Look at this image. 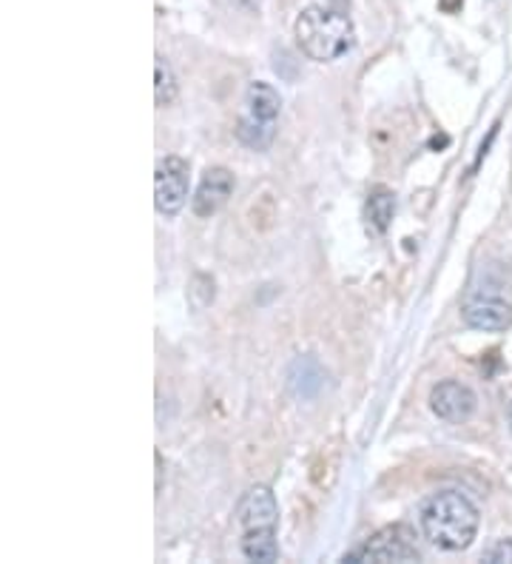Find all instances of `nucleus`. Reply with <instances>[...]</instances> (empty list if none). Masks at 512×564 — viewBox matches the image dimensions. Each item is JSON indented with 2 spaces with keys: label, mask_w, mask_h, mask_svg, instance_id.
<instances>
[{
  "label": "nucleus",
  "mask_w": 512,
  "mask_h": 564,
  "mask_svg": "<svg viewBox=\"0 0 512 564\" xmlns=\"http://www.w3.org/2000/svg\"><path fill=\"white\" fill-rule=\"evenodd\" d=\"M154 100L157 106H171L177 100V77L163 55L154 57Z\"/></svg>",
  "instance_id": "12"
},
{
  "label": "nucleus",
  "mask_w": 512,
  "mask_h": 564,
  "mask_svg": "<svg viewBox=\"0 0 512 564\" xmlns=\"http://www.w3.org/2000/svg\"><path fill=\"white\" fill-rule=\"evenodd\" d=\"M237 3H242L246 9H260L262 0H237Z\"/></svg>",
  "instance_id": "14"
},
{
  "label": "nucleus",
  "mask_w": 512,
  "mask_h": 564,
  "mask_svg": "<svg viewBox=\"0 0 512 564\" xmlns=\"http://www.w3.org/2000/svg\"><path fill=\"white\" fill-rule=\"evenodd\" d=\"M510 431H512V405H510Z\"/></svg>",
  "instance_id": "15"
},
{
  "label": "nucleus",
  "mask_w": 512,
  "mask_h": 564,
  "mask_svg": "<svg viewBox=\"0 0 512 564\" xmlns=\"http://www.w3.org/2000/svg\"><path fill=\"white\" fill-rule=\"evenodd\" d=\"M231 194H233V174L228 172L226 165H211V169L203 174V180H199L197 192H194L192 212L197 214L199 220L214 217L219 208L226 206Z\"/></svg>",
  "instance_id": "9"
},
{
  "label": "nucleus",
  "mask_w": 512,
  "mask_h": 564,
  "mask_svg": "<svg viewBox=\"0 0 512 564\" xmlns=\"http://www.w3.org/2000/svg\"><path fill=\"white\" fill-rule=\"evenodd\" d=\"M188 160L168 154L154 169V206L165 217H177L188 203Z\"/></svg>",
  "instance_id": "6"
},
{
  "label": "nucleus",
  "mask_w": 512,
  "mask_h": 564,
  "mask_svg": "<svg viewBox=\"0 0 512 564\" xmlns=\"http://www.w3.org/2000/svg\"><path fill=\"white\" fill-rule=\"evenodd\" d=\"M294 35L302 55L316 63L339 61L341 55H348L356 43V29L350 14L339 12L334 7H322V3L302 9L299 18H296Z\"/></svg>",
  "instance_id": "3"
},
{
  "label": "nucleus",
  "mask_w": 512,
  "mask_h": 564,
  "mask_svg": "<svg viewBox=\"0 0 512 564\" xmlns=\"http://www.w3.org/2000/svg\"><path fill=\"white\" fill-rule=\"evenodd\" d=\"M396 214V197L393 192L384 186H375L368 194V203H364V217H368V228L373 235H384Z\"/></svg>",
  "instance_id": "11"
},
{
  "label": "nucleus",
  "mask_w": 512,
  "mask_h": 564,
  "mask_svg": "<svg viewBox=\"0 0 512 564\" xmlns=\"http://www.w3.org/2000/svg\"><path fill=\"white\" fill-rule=\"evenodd\" d=\"M431 408L438 420L450 422V425H461L476 411V393L458 379H444L431 391Z\"/></svg>",
  "instance_id": "7"
},
{
  "label": "nucleus",
  "mask_w": 512,
  "mask_h": 564,
  "mask_svg": "<svg viewBox=\"0 0 512 564\" xmlns=\"http://www.w3.org/2000/svg\"><path fill=\"white\" fill-rule=\"evenodd\" d=\"M345 562L410 564L422 562V553H418L413 528H407V524H390V528H382L379 533H373L364 544H359L356 551H350L348 556H345Z\"/></svg>",
  "instance_id": "5"
},
{
  "label": "nucleus",
  "mask_w": 512,
  "mask_h": 564,
  "mask_svg": "<svg viewBox=\"0 0 512 564\" xmlns=\"http://www.w3.org/2000/svg\"><path fill=\"white\" fill-rule=\"evenodd\" d=\"M239 547L248 562L273 564L280 558L276 524H280V505L268 485H251L237 505Z\"/></svg>",
  "instance_id": "2"
},
{
  "label": "nucleus",
  "mask_w": 512,
  "mask_h": 564,
  "mask_svg": "<svg viewBox=\"0 0 512 564\" xmlns=\"http://www.w3.org/2000/svg\"><path fill=\"white\" fill-rule=\"evenodd\" d=\"M478 524H481V513L470 496L461 490H436L418 505V530L436 551H467L476 539Z\"/></svg>",
  "instance_id": "1"
},
{
  "label": "nucleus",
  "mask_w": 512,
  "mask_h": 564,
  "mask_svg": "<svg viewBox=\"0 0 512 564\" xmlns=\"http://www.w3.org/2000/svg\"><path fill=\"white\" fill-rule=\"evenodd\" d=\"M461 319H465V325H470L476 330L501 334V330H506L512 325V305L499 300V296L472 294L461 305Z\"/></svg>",
  "instance_id": "8"
},
{
  "label": "nucleus",
  "mask_w": 512,
  "mask_h": 564,
  "mask_svg": "<svg viewBox=\"0 0 512 564\" xmlns=\"http://www.w3.org/2000/svg\"><path fill=\"white\" fill-rule=\"evenodd\" d=\"M282 111L280 91L271 83L253 80L248 83L242 95V109L237 118V138L239 143L248 145L251 152H268L276 140V120Z\"/></svg>",
  "instance_id": "4"
},
{
  "label": "nucleus",
  "mask_w": 512,
  "mask_h": 564,
  "mask_svg": "<svg viewBox=\"0 0 512 564\" xmlns=\"http://www.w3.org/2000/svg\"><path fill=\"white\" fill-rule=\"evenodd\" d=\"M287 386H291L296 397L311 400L325 386V371H322V365L314 357H299L291 365V371H287Z\"/></svg>",
  "instance_id": "10"
},
{
  "label": "nucleus",
  "mask_w": 512,
  "mask_h": 564,
  "mask_svg": "<svg viewBox=\"0 0 512 564\" xmlns=\"http://www.w3.org/2000/svg\"><path fill=\"white\" fill-rule=\"evenodd\" d=\"M481 562L487 564H512V539H499L492 542L484 553H481Z\"/></svg>",
  "instance_id": "13"
}]
</instances>
